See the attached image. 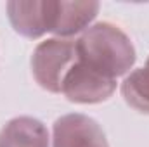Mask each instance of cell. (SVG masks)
Listing matches in <instances>:
<instances>
[{
	"mask_svg": "<svg viewBox=\"0 0 149 147\" xmlns=\"http://www.w3.org/2000/svg\"><path fill=\"white\" fill-rule=\"evenodd\" d=\"M76 59L90 69L116 80L135 64L130 37L111 23H97L76 40Z\"/></svg>",
	"mask_w": 149,
	"mask_h": 147,
	"instance_id": "cell-1",
	"label": "cell"
},
{
	"mask_svg": "<svg viewBox=\"0 0 149 147\" xmlns=\"http://www.w3.org/2000/svg\"><path fill=\"white\" fill-rule=\"evenodd\" d=\"M76 62V40L49 38L38 43L31 55V73L38 85L50 92L61 94L63 80Z\"/></svg>",
	"mask_w": 149,
	"mask_h": 147,
	"instance_id": "cell-2",
	"label": "cell"
},
{
	"mask_svg": "<svg viewBox=\"0 0 149 147\" xmlns=\"http://www.w3.org/2000/svg\"><path fill=\"white\" fill-rule=\"evenodd\" d=\"M116 90V80L108 78L76 59L63 80L61 92L74 104H99L111 97Z\"/></svg>",
	"mask_w": 149,
	"mask_h": 147,
	"instance_id": "cell-3",
	"label": "cell"
},
{
	"mask_svg": "<svg viewBox=\"0 0 149 147\" xmlns=\"http://www.w3.org/2000/svg\"><path fill=\"white\" fill-rule=\"evenodd\" d=\"M52 133V147H109L101 125L78 112L57 118Z\"/></svg>",
	"mask_w": 149,
	"mask_h": 147,
	"instance_id": "cell-4",
	"label": "cell"
},
{
	"mask_svg": "<svg viewBox=\"0 0 149 147\" xmlns=\"http://www.w3.org/2000/svg\"><path fill=\"white\" fill-rule=\"evenodd\" d=\"M99 2H68L50 0V31L56 38H70L88 30V24L97 17Z\"/></svg>",
	"mask_w": 149,
	"mask_h": 147,
	"instance_id": "cell-5",
	"label": "cell"
},
{
	"mask_svg": "<svg viewBox=\"0 0 149 147\" xmlns=\"http://www.w3.org/2000/svg\"><path fill=\"white\" fill-rule=\"evenodd\" d=\"M7 17L16 33L24 38H40L50 31V0H10Z\"/></svg>",
	"mask_w": 149,
	"mask_h": 147,
	"instance_id": "cell-6",
	"label": "cell"
},
{
	"mask_svg": "<svg viewBox=\"0 0 149 147\" xmlns=\"http://www.w3.org/2000/svg\"><path fill=\"white\" fill-rule=\"evenodd\" d=\"M47 126L31 116H19L0 130V147H49Z\"/></svg>",
	"mask_w": 149,
	"mask_h": 147,
	"instance_id": "cell-7",
	"label": "cell"
},
{
	"mask_svg": "<svg viewBox=\"0 0 149 147\" xmlns=\"http://www.w3.org/2000/svg\"><path fill=\"white\" fill-rule=\"evenodd\" d=\"M121 97L132 109L149 114V57L144 68H137L125 76L121 83Z\"/></svg>",
	"mask_w": 149,
	"mask_h": 147,
	"instance_id": "cell-8",
	"label": "cell"
}]
</instances>
